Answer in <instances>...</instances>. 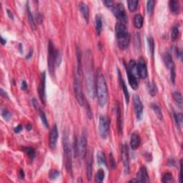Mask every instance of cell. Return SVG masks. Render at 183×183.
<instances>
[{
	"label": "cell",
	"instance_id": "1",
	"mask_svg": "<svg viewBox=\"0 0 183 183\" xmlns=\"http://www.w3.org/2000/svg\"><path fill=\"white\" fill-rule=\"evenodd\" d=\"M92 55L90 52L87 53V63H86L85 68V81L87 85V93L89 97L94 98L95 93V87H96V80L95 79L94 72L92 70Z\"/></svg>",
	"mask_w": 183,
	"mask_h": 183
},
{
	"label": "cell",
	"instance_id": "2",
	"mask_svg": "<svg viewBox=\"0 0 183 183\" xmlns=\"http://www.w3.org/2000/svg\"><path fill=\"white\" fill-rule=\"evenodd\" d=\"M95 93L100 106L102 107L105 106L108 100V89L104 77L100 72H98L97 76Z\"/></svg>",
	"mask_w": 183,
	"mask_h": 183
},
{
	"label": "cell",
	"instance_id": "3",
	"mask_svg": "<svg viewBox=\"0 0 183 183\" xmlns=\"http://www.w3.org/2000/svg\"><path fill=\"white\" fill-rule=\"evenodd\" d=\"M115 32L119 48L123 50L128 48L130 42V36L127 30V25L123 23L117 22L115 26Z\"/></svg>",
	"mask_w": 183,
	"mask_h": 183
},
{
	"label": "cell",
	"instance_id": "4",
	"mask_svg": "<svg viewBox=\"0 0 183 183\" xmlns=\"http://www.w3.org/2000/svg\"><path fill=\"white\" fill-rule=\"evenodd\" d=\"M63 149H64V158L65 168L68 172H72V150L70 146V141L68 140V136L67 132L64 133L63 138Z\"/></svg>",
	"mask_w": 183,
	"mask_h": 183
},
{
	"label": "cell",
	"instance_id": "5",
	"mask_svg": "<svg viewBox=\"0 0 183 183\" xmlns=\"http://www.w3.org/2000/svg\"><path fill=\"white\" fill-rule=\"evenodd\" d=\"M80 76L78 75L77 72L74 74V90L75 93L76 99H77L78 103L79 105L82 106L85 104V100H84V95L82 92V87L81 79Z\"/></svg>",
	"mask_w": 183,
	"mask_h": 183
},
{
	"label": "cell",
	"instance_id": "6",
	"mask_svg": "<svg viewBox=\"0 0 183 183\" xmlns=\"http://www.w3.org/2000/svg\"><path fill=\"white\" fill-rule=\"evenodd\" d=\"M112 11L114 16L117 18V20L119 21L118 22H121L123 23V24H127V15L123 4H115L113 8L112 9Z\"/></svg>",
	"mask_w": 183,
	"mask_h": 183
},
{
	"label": "cell",
	"instance_id": "7",
	"mask_svg": "<svg viewBox=\"0 0 183 183\" xmlns=\"http://www.w3.org/2000/svg\"><path fill=\"white\" fill-rule=\"evenodd\" d=\"M87 130H84L81 136L78 140V157L83 159L87 153Z\"/></svg>",
	"mask_w": 183,
	"mask_h": 183
},
{
	"label": "cell",
	"instance_id": "8",
	"mask_svg": "<svg viewBox=\"0 0 183 183\" xmlns=\"http://www.w3.org/2000/svg\"><path fill=\"white\" fill-rule=\"evenodd\" d=\"M55 50L54 45H53L52 42L49 41L48 45V69L49 74L51 75H54V67L56 64L55 62Z\"/></svg>",
	"mask_w": 183,
	"mask_h": 183
},
{
	"label": "cell",
	"instance_id": "9",
	"mask_svg": "<svg viewBox=\"0 0 183 183\" xmlns=\"http://www.w3.org/2000/svg\"><path fill=\"white\" fill-rule=\"evenodd\" d=\"M110 131V119L105 116H101L99 123V132L102 139H106Z\"/></svg>",
	"mask_w": 183,
	"mask_h": 183
},
{
	"label": "cell",
	"instance_id": "10",
	"mask_svg": "<svg viewBox=\"0 0 183 183\" xmlns=\"http://www.w3.org/2000/svg\"><path fill=\"white\" fill-rule=\"evenodd\" d=\"M121 156L123 160V163L124 165V169L126 174H128L129 172V152L128 147L127 144H123L122 146L121 150Z\"/></svg>",
	"mask_w": 183,
	"mask_h": 183
},
{
	"label": "cell",
	"instance_id": "11",
	"mask_svg": "<svg viewBox=\"0 0 183 183\" xmlns=\"http://www.w3.org/2000/svg\"><path fill=\"white\" fill-rule=\"evenodd\" d=\"M133 102H134L135 112V114H136L137 119L140 120L142 119L143 115V105L142 102H141L140 97H139L137 95H134Z\"/></svg>",
	"mask_w": 183,
	"mask_h": 183
},
{
	"label": "cell",
	"instance_id": "12",
	"mask_svg": "<svg viewBox=\"0 0 183 183\" xmlns=\"http://www.w3.org/2000/svg\"><path fill=\"white\" fill-rule=\"evenodd\" d=\"M58 129H57V125H54L53 126L49 136V146L51 150H54V149L56 147L57 140H58Z\"/></svg>",
	"mask_w": 183,
	"mask_h": 183
},
{
	"label": "cell",
	"instance_id": "13",
	"mask_svg": "<svg viewBox=\"0 0 183 183\" xmlns=\"http://www.w3.org/2000/svg\"><path fill=\"white\" fill-rule=\"evenodd\" d=\"M137 65L140 78L145 79V78L147 77L148 72L146 62L144 59H143V57H140V59L138 60V62L137 63Z\"/></svg>",
	"mask_w": 183,
	"mask_h": 183
},
{
	"label": "cell",
	"instance_id": "14",
	"mask_svg": "<svg viewBox=\"0 0 183 183\" xmlns=\"http://www.w3.org/2000/svg\"><path fill=\"white\" fill-rule=\"evenodd\" d=\"M136 180H132L131 182H149L150 179H149V175L147 173V170L144 166H142L139 169L138 172L137 174Z\"/></svg>",
	"mask_w": 183,
	"mask_h": 183
},
{
	"label": "cell",
	"instance_id": "15",
	"mask_svg": "<svg viewBox=\"0 0 183 183\" xmlns=\"http://www.w3.org/2000/svg\"><path fill=\"white\" fill-rule=\"evenodd\" d=\"M92 169H93V155L92 150H89L87 152V176L89 181L91 180L92 177Z\"/></svg>",
	"mask_w": 183,
	"mask_h": 183
},
{
	"label": "cell",
	"instance_id": "16",
	"mask_svg": "<svg viewBox=\"0 0 183 183\" xmlns=\"http://www.w3.org/2000/svg\"><path fill=\"white\" fill-rule=\"evenodd\" d=\"M45 82H46V74L45 72H43L41 74V77H40L39 93L42 102L44 104L45 103V83H46Z\"/></svg>",
	"mask_w": 183,
	"mask_h": 183
},
{
	"label": "cell",
	"instance_id": "17",
	"mask_svg": "<svg viewBox=\"0 0 183 183\" xmlns=\"http://www.w3.org/2000/svg\"><path fill=\"white\" fill-rule=\"evenodd\" d=\"M141 144V138L140 135L137 132L132 133L130 138V147L132 150H136L139 148Z\"/></svg>",
	"mask_w": 183,
	"mask_h": 183
},
{
	"label": "cell",
	"instance_id": "18",
	"mask_svg": "<svg viewBox=\"0 0 183 183\" xmlns=\"http://www.w3.org/2000/svg\"><path fill=\"white\" fill-rule=\"evenodd\" d=\"M76 56H77V72L78 75L82 77V54L81 51L79 49V47H76Z\"/></svg>",
	"mask_w": 183,
	"mask_h": 183
},
{
	"label": "cell",
	"instance_id": "19",
	"mask_svg": "<svg viewBox=\"0 0 183 183\" xmlns=\"http://www.w3.org/2000/svg\"><path fill=\"white\" fill-rule=\"evenodd\" d=\"M118 75H119V82H120V85H121L122 89H123V93L124 95H125V100L126 102H127V104H128L129 102V92L128 89H127V85H126V84L125 82V80L123 78V76H122L121 72H119V70H118Z\"/></svg>",
	"mask_w": 183,
	"mask_h": 183
},
{
	"label": "cell",
	"instance_id": "20",
	"mask_svg": "<svg viewBox=\"0 0 183 183\" xmlns=\"http://www.w3.org/2000/svg\"><path fill=\"white\" fill-rule=\"evenodd\" d=\"M79 9L80 11L82 12V14L83 15L84 19H85L86 22H89V8L87 7V5L84 2H80L79 4Z\"/></svg>",
	"mask_w": 183,
	"mask_h": 183
},
{
	"label": "cell",
	"instance_id": "21",
	"mask_svg": "<svg viewBox=\"0 0 183 183\" xmlns=\"http://www.w3.org/2000/svg\"><path fill=\"white\" fill-rule=\"evenodd\" d=\"M164 59H165V65L167 67V69L170 71L172 70H174L175 69V63L174 61H173L172 57L171 54H169V53H166L165 55V57H164Z\"/></svg>",
	"mask_w": 183,
	"mask_h": 183
},
{
	"label": "cell",
	"instance_id": "22",
	"mask_svg": "<svg viewBox=\"0 0 183 183\" xmlns=\"http://www.w3.org/2000/svg\"><path fill=\"white\" fill-rule=\"evenodd\" d=\"M117 125L118 132L121 135L123 133V117H122L121 110L119 105L117 107Z\"/></svg>",
	"mask_w": 183,
	"mask_h": 183
},
{
	"label": "cell",
	"instance_id": "23",
	"mask_svg": "<svg viewBox=\"0 0 183 183\" xmlns=\"http://www.w3.org/2000/svg\"><path fill=\"white\" fill-rule=\"evenodd\" d=\"M169 7L170 9V11L174 14H178L180 11V4L179 2L175 1V0H171L169 2Z\"/></svg>",
	"mask_w": 183,
	"mask_h": 183
},
{
	"label": "cell",
	"instance_id": "24",
	"mask_svg": "<svg viewBox=\"0 0 183 183\" xmlns=\"http://www.w3.org/2000/svg\"><path fill=\"white\" fill-rule=\"evenodd\" d=\"M26 11H27L29 23L30 26H31L32 29L35 30L36 28H37V26H36L35 22H34V17L33 14H32V11H31V9H30L29 5H26Z\"/></svg>",
	"mask_w": 183,
	"mask_h": 183
},
{
	"label": "cell",
	"instance_id": "25",
	"mask_svg": "<svg viewBox=\"0 0 183 183\" xmlns=\"http://www.w3.org/2000/svg\"><path fill=\"white\" fill-rule=\"evenodd\" d=\"M143 23H144V19L143 17L140 14H137L135 16L134 20H133V24L134 26L137 29H140L142 27Z\"/></svg>",
	"mask_w": 183,
	"mask_h": 183
},
{
	"label": "cell",
	"instance_id": "26",
	"mask_svg": "<svg viewBox=\"0 0 183 183\" xmlns=\"http://www.w3.org/2000/svg\"><path fill=\"white\" fill-rule=\"evenodd\" d=\"M102 29V21L100 15H97L95 17V30L97 35H100Z\"/></svg>",
	"mask_w": 183,
	"mask_h": 183
},
{
	"label": "cell",
	"instance_id": "27",
	"mask_svg": "<svg viewBox=\"0 0 183 183\" xmlns=\"http://www.w3.org/2000/svg\"><path fill=\"white\" fill-rule=\"evenodd\" d=\"M151 109L152 110V111L154 112V114H156L158 119L160 120H163V112H162L161 109L157 104H154V103H152L151 104Z\"/></svg>",
	"mask_w": 183,
	"mask_h": 183
},
{
	"label": "cell",
	"instance_id": "28",
	"mask_svg": "<svg viewBox=\"0 0 183 183\" xmlns=\"http://www.w3.org/2000/svg\"><path fill=\"white\" fill-rule=\"evenodd\" d=\"M22 149L24 152L27 154V156L30 160H32L36 157V150L34 148L31 147H24Z\"/></svg>",
	"mask_w": 183,
	"mask_h": 183
},
{
	"label": "cell",
	"instance_id": "29",
	"mask_svg": "<svg viewBox=\"0 0 183 183\" xmlns=\"http://www.w3.org/2000/svg\"><path fill=\"white\" fill-rule=\"evenodd\" d=\"M172 97H173V99H174V100L176 102L177 104H178L180 107H182V102H183L182 94H181L180 92L175 91L174 92L172 93Z\"/></svg>",
	"mask_w": 183,
	"mask_h": 183
},
{
	"label": "cell",
	"instance_id": "30",
	"mask_svg": "<svg viewBox=\"0 0 183 183\" xmlns=\"http://www.w3.org/2000/svg\"><path fill=\"white\" fill-rule=\"evenodd\" d=\"M97 161H98V163L100 165H104L106 167L107 166V165L106 157L104 152H99L97 153Z\"/></svg>",
	"mask_w": 183,
	"mask_h": 183
},
{
	"label": "cell",
	"instance_id": "31",
	"mask_svg": "<svg viewBox=\"0 0 183 183\" xmlns=\"http://www.w3.org/2000/svg\"><path fill=\"white\" fill-rule=\"evenodd\" d=\"M154 5H155V2L152 1V0H150L147 2V14L149 16L151 17L153 14Z\"/></svg>",
	"mask_w": 183,
	"mask_h": 183
},
{
	"label": "cell",
	"instance_id": "32",
	"mask_svg": "<svg viewBox=\"0 0 183 183\" xmlns=\"http://www.w3.org/2000/svg\"><path fill=\"white\" fill-rule=\"evenodd\" d=\"M139 1L137 0H131V1H127V6H128L129 10L134 12V11L137 9V6H138Z\"/></svg>",
	"mask_w": 183,
	"mask_h": 183
},
{
	"label": "cell",
	"instance_id": "33",
	"mask_svg": "<svg viewBox=\"0 0 183 183\" xmlns=\"http://www.w3.org/2000/svg\"><path fill=\"white\" fill-rule=\"evenodd\" d=\"M39 115L40 117V119H41V120H42V122L43 125H45V127H47V128H48L49 123H48V121H47V117H46V114L45 113V112H44L41 108L39 109Z\"/></svg>",
	"mask_w": 183,
	"mask_h": 183
},
{
	"label": "cell",
	"instance_id": "34",
	"mask_svg": "<svg viewBox=\"0 0 183 183\" xmlns=\"http://www.w3.org/2000/svg\"><path fill=\"white\" fill-rule=\"evenodd\" d=\"M175 122L179 128H182L183 125V116L181 113H175L174 115Z\"/></svg>",
	"mask_w": 183,
	"mask_h": 183
},
{
	"label": "cell",
	"instance_id": "35",
	"mask_svg": "<svg viewBox=\"0 0 183 183\" xmlns=\"http://www.w3.org/2000/svg\"><path fill=\"white\" fill-rule=\"evenodd\" d=\"M104 172L103 169H99L98 172H97L96 174V177H95V181H96L97 182L101 183L103 182V180H104Z\"/></svg>",
	"mask_w": 183,
	"mask_h": 183
},
{
	"label": "cell",
	"instance_id": "36",
	"mask_svg": "<svg viewBox=\"0 0 183 183\" xmlns=\"http://www.w3.org/2000/svg\"><path fill=\"white\" fill-rule=\"evenodd\" d=\"M179 35V26L177 24H175V25L173 26L171 32V39L172 41H175L177 39Z\"/></svg>",
	"mask_w": 183,
	"mask_h": 183
},
{
	"label": "cell",
	"instance_id": "37",
	"mask_svg": "<svg viewBox=\"0 0 183 183\" xmlns=\"http://www.w3.org/2000/svg\"><path fill=\"white\" fill-rule=\"evenodd\" d=\"M149 92H150V95L152 97L155 96L156 94H157V86H156V84L154 83V82H152L150 84V86H149Z\"/></svg>",
	"mask_w": 183,
	"mask_h": 183
},
{
	"label": "cell",
	"instance_id": "38",
	"mask_svg": "<svg viewBox=\"0 0 183 183\" xmlns=\"http://www.w3.org/2000/svg\"><path fill=\"white\" fill-rule=\"evenodd\" d=\"M148 45H149V49H150V54H151V57H154V42L153 38L152 37L148 38Z\"/></svg>",
	"mask_w": 183,
	"mask_h": 183
},
{
	"label": "cell",
	"instance_id": "39",
	"mask_svg": "<svg viewBox=\"0 0 183 183\" xmlns=\"http://www.w3.org/2000/svg\"><path fill=\"white\" fill-rule=\"evenodd\" d=\"M163 182L168 183V182H172L174 180H173V175L169 172H167L164 174L163 176Z\"/></svg>",
	"mask_w": 183,
	"mask_h": 183
},
{
	"label": "cell",
	"instance_id": "40",
	"mask_svg": "<svg viewBox=\"0 0 183 183\" xmlns=\"http://www.w3.org/2000/svg\"><path fill=\"white\" fill-rule=\"evenodd\" d=\"M2 116L5 119L6 121H9V119L11 117V114L9 112V111L7 109H3L2 110Z\"/></svg>",
	"mask_w": 183,
	"mask_h": 183
},
{
	"label": "cell",
	"instance_id": "41",
	"mask_svg": "<svg viewBox=\"0 0 183 183\" xmlns=\"http://www.w3.org/2000/svg\"><path fill=\"white\" fill-rule=\"evenodd\" d=\"M60 172L57 171V170H55V169H52V170H51L50 172H49V179H50V180H55V179H57L59 176H60Z\"/></svg>",
	"mask_w": 183,
	"mask_h": 183
},
{
	"label": "cell",
	"instance_id": "42",
	"mask_svg": "<svg viewBox=\"0 0 183 183\" xmlns=\"http://www.w3.org/2000/svg\"><path fill=\"white\" fill-rule=\"evenodd\" d=\"M73 151H74V157H78V139L76 137H74V139Z\"/></svg>",
	"mask_w": 183,
	"mask_h": 183
},
{
	"label": "cell",
	"instance_id": "43",
	"mask_svg": "<svg viewBox=\"0 0 183 183\" xmlns=\"http://www.w3.org/2000/svg\"><path fill=\"white\" fill-rule=\"evenodd\" d=\"M55 62L57 66H60L62 62V56L58 50H56V52H55Z\"/></svg>",
	"mask_w": 183,
	"mask_h": 183
},
{
	"label": "cell",
	"instance_id": "44",
	"mask_svg": "<svg viewBox=\"0 0 183 183\" xmlns=\"http://www.w3.org/2000/svg\"><path fill=\"white\" fill-rule=\"evenodd\" d=\"M102 3L105 5V7L111 9L113 8L114 5H115L114 2L111 1V0H105V1H102Z\"/></svg>",
	"mask_w": 183,
	"mask_h": 183
},
{
	"label": "cell",
	"instance_id": "45",
	"mask_svg": "<svg viewBox=\"0 0 183 183\" xmlns=\"http://www.w3.org/2000/svg\"><path fill=\"white\" fill-rule=\"evenodd\" d=\"M34 19L36 20V22H37L38 24H42L43 22V17L42 14H40V13H37V14H35V17H34Z\"/></svg>",
	"mask_w": 183,
	"mask_h": 183
},
{
	"label": "cell",
	"instance_id": "46",
	"mask_svg": "<svg viewBox=\"0 0 183 183\" xmlns=\"http://www.w3.org/2000/svg\"><path fill=\"white\" fill-rule=\"evenodd\" d=\"M110 164H111V166L112 168H116V163L115 161H114V158L113 157V155H112V154L111 153L110 155Z\"/></svg>",
	"mask_w": 183,
	"mask_h": 183
},
{
	"label": "cell",
	"instance_id": "47",
	"mask_svg": "<svg viewBox=\"0 0 183 183\" xmlns=\"http://www.w3.org/2000/svg\"><path fill=\"white\" fill-rule=\"evenodd\" d=\"M176 54H177V57H178L180 60L182 61V51L180 48H177L176 49Z\"/></svg>",
	"mask_w": 183,
	"mask_h": 183
},
{
	"label": "cell",
	"instance_id": "48",
	"mask_svg": "<svg viewBox=\"0 0 183 183\" xmlns=\"http://www.w3.org/2000/svg\"><path fill=\"white\" fill-rule=\"evenodd\" d=\"M27 87H28V86H27V84H26V81H22V85H21V88H22V90H24V91H26V89H27Z\"/></svg>",
	"mask_w": 183,
	"mask_h": 183
},
{
	"label": "cell",
	"instance_id": "49",
	"mask_svg": "<svg viewBox=\"0 0 183 183\" xmlns=\"http://www.w3.org/2000/svg\"><path fill=\"white\" fill-rule=\"evenodd\" d=\"M180 176H179V179H180V182H182V160H180Z\"/></svg>",
	"mask_w": 183,
	"mask_h": 183
},
{
	"label": "cell",
	"instance_id": "50",
	"mask_svg": "<svg viewBox=\"0 0 183 183\" xmlns=\"http://www.w3.org/2000/svg\"><path fill=\"white\" fill-rule=\"evenodd\" d=\"M0 92H1V95H2V97H3V98H5V99H9V97H8V95H7V93H6V92L5 91H4L3 90V89H0Z\"/></svg>",
	"mask_w": 183,
	"mask_h": 183
},
{
	"label": "cell",
	"instance_id": "51",
	"mask_svg": "<svg viewBox=\"0 0 183 183\" xmlns=\"http://www.w3.org/2000/svg\"><path fill=\"white\" fill-rule=\"evenodd\" d=\"M22 126L21 125H18L17 126V127H16L14 128V132H15V133H20L21 131H22Z\"/></svg>",
	"mask_w": 183,
	"mask_h": 183
},
{
	"label": "cell",
	"instance_id": "52",
	"mask_svg": "<svg viewBox=\"0 0 183 183\" xmlns=\"http://www.w3.org/2000/svg\"><path fill=\"white\" fill-rule=\"evenodd\" d=\"M7 14L8 15L9 18L10 19V20H14V16H13V14L11 13V11L10 10H9V9H7Z\"/></svg>",
	"mask_w": 183,
	"mask_h": 183
},
{
	"label": "cell",
	"instance_id": "53",
	"mask_svg": "<svg viewBox=\"0 0 183 183\" xmlns=\"http://www.w3.org/2000/svg\"><path fill=\"white\" fill-rule=\"evenodd\" d=\"M0 41H1V43L2 45H6V43H7V40H6L5 39H4L3 37H0Z\"/></svg>",
	"mask_w": 183,
	"mask_h": 183
},
{
	"label": "cell",
	"instance_id": "54",
	"mask_svg": "<svg viewBox=\"0 0 183 183\" xmlns=\"http://www.w3.org/2000/svg\"><path fill=\"white\" fill-rule=\"evenodd\" d=\"M168 163H170V164H168V165L169 166V167H172V166H173V165H175V160H169V162Z\"/></svg>",
	"mask_w": 183,
	"mask_h": 183
},
{
	"label": "cell",
	"instance_id": "55",
	"mask_svg": "<svg viewBox=\"0 0 183 183\" xmlns=\"http://www.w3.org/2000/svg\"><path fill=\"white\" fill-rule=\"evenodd\" d=\"M20 178H24V172L22 169V170H20Z\"/></svg>",
	"mask_w": 183,
	"mask_h": 183
},
{
	"label": "cell",
	"instance_id": "56",
	"mask_svg": "<svg viewBox=\"0 0 183 183\" xmlns=\"http://www.w3.org/2000/svg\"><path fill=\"white\" fill-rule=\"evenodd\" d=\"M26 129H27V130H31V129H32V125H26Z\"/></svg>",
	"mask_w": 183,
	"mask_h": 183
},
{
	"label": "cell",
	"instance_id": "57",
	"mask_svg": "<svg viewBox=\"0 0 183 183\" xmlns=\"http://www.w3.org/2000/svg\"><path fill=\"white\" fill-rule=\"evenodd\" d=\"M32 54V51H29V54H28L27 56L26 57V59H29L30 57H31Z\"/></svg>",
	"mask_w": 183,
	"mask_h": 183
}]
</instances>
